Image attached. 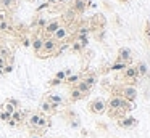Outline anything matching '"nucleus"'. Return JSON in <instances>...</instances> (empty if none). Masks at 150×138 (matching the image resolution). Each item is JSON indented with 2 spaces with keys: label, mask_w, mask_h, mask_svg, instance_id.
Returning a JSON list of instances; mask_svg holds the SVG:
<instances>
[{
  "label": "nucleus",
  "mask_w": 150,
  "mask_h": 138,
  "mask_svg": "<svg viewBox=\"0 0 150 138\" xmlns=\"http://www.w3.org/2000/svg\"><path fill=\"white\" fill-rule=\"evenodd\" d=\"M57 47H58V43L52 37H45L44 39V45H42V51L37 56H49V55H52L57 50Z\"/></svg>",
  "instance_id": "nucleus-1"
},
{
  "label": "nucleus",
  "mask_w": 150,
  "mask_h": 138,
  "mask_svg": "<svg viewBox=\"0 0 150 138\" xmlns=\"http://www.w3.org/2000/svg\"><path fill=\"white\" fill-rule=\"evenodd\" d=\"M89 109H91L94 114H103V112L107 111V103H105L102 98H95V99L91 101Z\"/></svg>",
  "instance_id": "nucleus-2"
},
{
  "label": "nucleus",
  "mask_w": 150,
  "mask_h": 138,
  "mask_svg": "<svg viewBox=\"0 0 150 138\" xmlns=\"http://www.w3.org/2000/svg\"><path fill=\"white\" fill-rule=\"evenodd\" d=\"M121 96H123V99L132 103L134 99L137 98V88H136V87H132V85H126L123 90H121Z\"/></svg>",
  "instance_id": "nucleus-3"
},
{
  "label": "nucleus",
  "mask_w": 150,
  "mask_h": 138,
  "mask_svg": "<svg viewBox=\"0 0 150 138\" xmlns=\"http://www.w3.org/2000/svg\"><path fill=\"white\" fill-rule=\"evenodd\" d=\"M62 26V22H60V19H50V21H47V24H45V27L42 29L44 31V34L47 35V37H52L53 35V32L57 31V29Z\"/></svg>",
  "instance_id": "nucleus-4"
},
{
  "label": "nucleus",
  "mask_w": 150,
  "mask_h": 138,
  "mask_svg": "<svg viewBox=\"0 0 150 138\" xmlns=\"http://www.w3.org/2000/svg\"><path fill=\"white\" fill-rule=\"evenodd\" d=\"M66 37H68V27H66V26H60V27L53 32V35H52V39L57 42V43L62 42V40H65Z\"/></svg>",
  "instance_id": "nucleus-5"
},
{
  "label": "nucleus",
  "mask_w": 150,
  "mask_h": 138,
  "mask_svg": "<svg viewBox=\"0 0 150 138\" xmlns=\"http://www.w3.org/2000/svg\"><path fill=\"white\" fill-rule=\"evenodd\" d=\"M123 103H124V99L121 95L111 96L110 101H108V108H110V111L111 109H123Z\"/></svg>",
  "instance_id": "nucleus-6"
},
{
  "label": "nucleus",
  "mask_w": 150,
  "mask_h": 138,
  "mask_svg": "<svg viewBox=\"0 0 150 138\" xmlns=\"http://www.w3.org/2000/svg\"><path fill=\"white\" fill-rule=\"evenodd\" d=\"M42 45H44V39L40 37V35H34L33 40H31V47H33V50L36 55H39L40 51H42Z\"/></svg>",
  "instance_id": "nucleus-7"
},
{
  "label": "nucleus",
  "mask_w": 150,
  "mask_h": 138,
  "mask_svg": "<svg viewBox=\"0 0 150 138\" xmlns=\"http://www.w3.org/2000/svg\"><path fill=\"white\" fill-rule=\"evenodd\" d=\"M71 5H73V10H74L76 13H82V11H86V8L89 6V0H73Z\"/></svg>",
  "instance_id": "nucleus-8"
},
{
  "label": "nucleus",
  "mask_w": 150,
  "mask_h": 138,
  "mask_svg": "<svg viewBox=\"0 0 150 138\" xmlns=\"http://www.w3.org/2000/svg\"><path fill=\"white\" fill-rule=\"evenodd\" d=\"M118 60L120 61H124L126 64L131 63V50L127 47H123L118 50Z\"/></svg>",
  "instance_id": "nucleus-9"
},
{
  "label": "nucleus",
  "mask_w": 150,
  "mask_h": 138,
  "mask_svg": "<svg viewBox=\"0 0 150 138\" xmlns=\"http://www.w3.org/2000/svg\"><path fill=\"white\" fill-rule=\"evenodd\" d=\"M45 101H49V103H50V104H52L55 109L58 108L60 104H63V98H62L60 95H49V96H47Z\"/></svg>",
  "instance_id": "nucleus-10"
},
{
  "label": "nucleus",
  "mask_w": 150,
  "mask_h": 138,
  "mask_svg": "<svg viewBox=\"0 0 150 138\" xmlns=\"http://www.w3.org/2000/svg\"><path fill=\"white\" fill-rule=\"evenodd\" d=\"M40 117H42V114H39V112H33V114L29 116V119H28V124H29V127L37 128V125H39Z\"/></svg>",
  "instance_id": "nucleus-11"
},
{
  "label": "nucleus",
  "mask_w": 150,
  "mask_h": 138,
  "mask_svg": "<svg viewBox=\"0 0 150 138\" xmlns=\"http://www.w3.org/2000/svg\"><path fill=\"white\" fill-rule=\"evenodd\" d=\"M118 125H120V127H123V128H129V127H134V125H136V119L134 117H124V119H121L120 122H118Z\"/></svg>",
  "instance_id": "nucleus-12"
},
{
  "label": "nucleus",
  "mask_w": 150,
  "mask_h": 138,
  "mask_svg": "<svg viewBox=\"0 0 150 138\" xmlns=\"http://www.w3.org/2000/svg\"><path fill=\"white\" fill-rule=\"evenodd\" d=\"M137 77V71H136V66H127L126 69H124V79L127 80H132Z\"/></svg>",
  "instance_id": "nucleus-13"
},
{
  "label": "nucleus",
  "mask_w": 150,
  "mask_h": 138,
  "mask_svg": "<svg viewBox=\"0 0 150 138\" xmlns=\"http://www.w3.org/2000/svg\"><path fill=\"white\" fill-rule=\"evenodd\" d=\"M11 29H13V27H11V24L8 22V19L2 15V16H0V32H10Z\"/></svg>",
  "instance_id": "nucleus-14"
},
{
  "label": "nucleus",
  "mask_w": 150,
  "mask_h": 138,
  "mask_svg": "<svg viewBox=\"0 0 150 138\" xmlns=\"http://www.w3.org/2000/svg\"><path fill=\"white\" fill-rule=\"evenodd\" d=\"M136 71H137V76H147V72H149V67H147V64L144 63V61H139L136 66Z\"/></svg>",
  "instance_id": "nucleus-15"
},
{
  "label": "nucleus",
  "mask_w": 150,
  "mask_h": 138,
  "mask_svg": "<svg viewBox=\"0 0 150 138\" xmlns=\"http://www.w3.org/2000/svg\"><path fill=\"white\" fill-rule=\"evenodd\" d=\"M69 96H71V99L73 101H78V99H81V98H84V93L82 92H79L78 90V87H73L71 88V92H69Z\"/></svg>",
  "instance_id": "nucleus-16"
},
{
  "label": "nucleus",
  "mask_w": 150,
  "mask_h": 138,
  "mask_svg": "<svg viewBox=\"0 0 150 138\" xmlns=\"http://www.w3.org/2000/svg\"><path fill=\"white\" fill-rule=\"evenodd\" d=\"M2 6L5 10H15L18 6V0H2Z\"/></svg>",
  "instance_id": "nucleus-17"
},
{
  "label": "nucleus",
  "mask_w": 150,
  "mask_h": 138,
  "mask_svg": "<svg viewBox=\"0 0 150 138\" xmlns=\"http://www.w3.org/2000/svg\"><path fill=\"white\" fill-rule=\"evenodd\" d=\"M24 116H26V114H24L23 111L16 109V111H15L13 114H11V120H13V122H16V124H21V120L24 119Z\"/></svg>",
  "instance_id": "nucleus-18"
},
{
  "label": "nucleus",
  "mask_w": 150,
  "mask_h": 138,
  "mask_svg": "<svg viewBox=\"0 0 150 138\" xmlns=\"http://www.w3.org/2000/svg\"><path fill=\"white\" fill-rule=\"evenodd\" d=\"M40 109H42L44 112H47V114H52V112H55V108H53V106L50 104L49 101H45V99L40 103Z\"/></svg>",
  "instance_id": "nucleus-19"
},
{
  "label": "nucleus",
  "mask_w": 150,
  "mask_h": 138,
  "mask_svg": "<svg viewBox=\"0 0 150 138\" xmlns=\"http://www.w3.org/2000/svg\"><path fill=\"white\" fill-rule=\"evenodd\" d=\"M76 87H78V90H79V92H82L84 95H87V93L91 92V88H92V87H91V85H87V83H86L84 80H79Z\"/></svg>",
  "instance_id": "nucleus-20"
},
{
  "label": "nucleus",
  "mask_w": 150,
  "mask_h": 138,
  "mask_svg": "<svg viewBox=\"0 0 150 138\" xmlns=\"http://www.w3.org/2000/svg\"><path fill=\"white\" fill-rule=\"evenodd\" d=\"M126 67H127V64L124 63V61H120V60H116V61L113 63V66H111V69H113V71H124Z\"/></svg>",
  "instance_id": "nucleus-21"
},
{
  "label": "nucleus",
  "mask_w": 150,
  "mask_h": 138,
  "mask_svg": "<svg viewBox=\"0 0 150 138\" xmlns=\"http://www.w3.org/2000/svg\"><path fill=\"white\" fill-rule=\"evenodd\" d=\"M2 111L8 112V114H13V112L16 111V108H15L13 104H10V103H8V101H5L4 104H2Z\"/></svg>",
  "instance_id": "nucleus-22"
},
{
  "label": "nucleus",
  "mask_w": 150,
  "mask_h": 138,
  "mask_svg": "<svg viewBox=\"0 0 150 138\" xmlns=\"http://www.w3.org/2000/svg\"><path fill=\"white\" fill-rule=\"evenodd\" d=\"M76 42H79L81 47L86 48V47H87V43H89V39H87V35H76Z\"/></svg>",
  "instance_id": "nucleus-23"
},
{
  "label": "nucleus",
  "mask_w": 150,
  "mask_h": 138,
  "mask_svg": "<svg viewBox=\"0 0 150 138\" xmlns=\"http://www.w3.org/2000/svg\"><path fill=\"white\" fill-rule=\"evenodd\" d=\"M45 24H47V19L42 18V16H39V18L34 21V26H36V27H39V29H44V27H45Z\"/></svg>",
  "instance_id": "nucleus-24"
},
{
  "label": "nucleus",
  "mask_w": 150,
  "mask_h": 138,
  "mask_svg": "<svg viewBox=\"0 0 150 138\" xmlns=\"http://www.w3.org/2000/svg\"><path fill=\"white\" fill-rule=\"evenodd\" d=\"M79 80H81V76H79V74H71L69 77H66L65 82H68V83H78Z\"/></svg>",
  "instance_id": "nucleus-25"
},
{
  "label": "nucleus",
  "mask_w": 150,
  "mask_h": 138,
  "mask_svg": "<svg viewBox=\"0 0 150 138\" xmlns=\"http://www.w3.org/2000/svg\"><path fill=\"white\" fill-rule=\"evenodd\" d=\"M94 22H95V24H100V27H103L107 21H105L103 15H100V13H98V15H95V16H94Z\"/></svg>",
  "instance_id": "nucleus-26"
},
{
  "label": "nucleus",
  "mask_w": 150,
  "mask_h": 138,
  "mask_svg": "<svg viewBox=\"0 0 150 138\" xmlns=\"http://www.w3.org/2000/svg\"><path fill=\"white\" fill-rule=\"evenodd\" d=\"M10 50L8 48H5V47H0V56L4 58V60H7L8 61V58H10Z\"/></svg>",
  "instance_id": "nucleus-27"
},
{
  "label": "nucleus",
  "mask_w": 150,
  "mask_h": 138,
  "mask_svg": "<svg viewBox=\"0 0 150 138\" xmlns=\"http://www.w3.org/2000/svg\"><path fill=\"white\" fill-rule=\"evenodd\" d=\"M89 31H91L89 27H86V26H81V27H78V31H76V35H87Z\"/></svg>",
  "instance_id": "nucleus-28"
},
{
  "label": "nucleus",
  "mask_w": 150,
  "mask_h": 138,
  "mask_svg": "<svg viewBox=\"0 0 150 138\" xmlns=\"http://www.w3.org/2000/svg\"><path fill=\"white\" fill-rule=\"evenodd\" d=\"M82 80H84L87 85H91V87H94V83H95V77H94V76H86Z\"/></svg>",
  "instance_id": "nucleus-29"
},
{
  "label": "nucleus",
  "mask_w": 150,
  "mask_h": 138,
  "mask_svg": "<svg viewBox=\"0 0 150 138\" xmlns=\"http://www.w3.org/2000/svg\"><path fill=\"white\" fill-rule=\"evenodd\" d=\"M0 119L4 122H8L11 119V114H8V112H5V111H0Z\"/></svg>",
  "instance_id": "nucleus-30"
},
{
  "label": "nucleus",
  "mask_w": 150,
  "mask_h": 138,
  "mask_svg": "<svg viewBox=\"0 0 150 138\" xmlns=\"http://www.w3.org/2000/svg\"><path fill=\"white\" fill-rule=\"evenodd\" d=\"M55 79H58V80H62V82H65V80H66V74H65V71H58V72L55 74Z\"/></svg>",
  "instance_id": "nucleus-31"
},
{
  "label": "nucleus",
  "mask_w": 150,
  "mask_h": 138,
  "mask_svg": "<svg viewBox=\"0 0 150 138\" xmlns=\"http://www.w3.org/2000/svg\"><path fill=\"white\" fill-rule=\"evenodd\" d=\"M71 50H73V51H81V50H82L81 43H79V42H73V45H71Z\"/></svg>",
  "instance_id": "nucleus-32"
},
{
  "label": "nucleus",
  "mask_w": 150,
  "mask_h": 138,
  "mask_svg": "<svg viewBox=\"0 0 150 138\" xmlns=\"http://www.w3.org/2000/svg\"><path fill=\"white\" fill-rule=\"evenodd\" d=\"M11 71H13V64H11V63L5 64V67H4V74H8V72H11Z\"/></svg>",
  "instance_id": "nucleus-33"
},
{
  "label": "nucleus",
  "mask_w": 150,
  "mask_h": 138,
  "mask_svg": "<svg viewBox=\"0 0 150 138\" xmlns=\"http://www.w3.org/2000/svg\"><path fill=\"white\" fill-rule=\"evenodd\" d=\"M7 101L10 103V104H13V106H15V108H16V109H18V106H20V101H18V99H15V98H8Z\"/></svg>",
  "instance_id": "nucleus-34"
},
{
  "label": "nucleus",
  "mask_w": 150,
  "mask_h": 138,
  "mask_svg": "<svg viewBox=\"0 0 150 138\" xmlns=\"http://www.w3.org/2000/svg\"><path fill=\"white\" fill-rule=\"evenodd\" d=\"M60 83H62V80H58V79H55V77H53V79L49 82V85L50 87H55V85H60Z\"/></svg>",
  "instance_id": "nucleus-35"
},
{
  "label": "nucleus",
  "mask_w": 150,
  "mask_h": 138,
  "mask_svg": "<svg viewBox=\"0 0 150 138\" xmlns=\"http://www.w3.org/2000/svg\"><path fill=\"white\" fill-rule=\"evenodd\" d=\"M145 34L150 37V21H147V22H145Z\"/></svg>",
  "instance_id": "nucleus-36"
},
{
  "label": "nucleus",
  "mask_w": 150,
  "mask_h": 138,
  "mask_svg": "<svg viewBox=\"0 0 150 138\" xmlns=\"http://www.w3.org/2000/svg\"><path fill=\"white\" fill-rule=\"evenodd\" d=\"M5 64H8V61H7V60H4V58L0 56V67H4Z\"/></svg>",
  "instance_id": "nucleus-37"
},
{
  "label": "nucleus",
  "mask_w": 150,
  "mask_h": 138,
  "mask_svg": "<svg viewBox=\"0 0 150 138\" xmlns=\"http://www.w3.org/2000/svg\"><path fill=\"white\" fill-rule=\"evenodd\" d=\"M79 120H71V127H79Z\"/></svg>",
  "instance_id": "nucleus-38"
},
{
  "label": "nucleus",
  "mask_w": 150,
  "mask_h": 138,
  "mask_svg": "<svg viewBox=\"0 0 150 138\" xmlns=\"http://www.w3.org/2000/svg\"><path fill=\"white\" fill-rule=\"evenodd\" d=\"M71 72H73L71 69H65V74H66V77H69V76H71Z\"/></svg>",
  "instance_id": "nucleus-39"
},
{
  "label": "nucleus",
  "mask_w": 150,
  "mask_h": 138,
  "mask_svg": "<svg viewBox=\"0 0 150 138\" xmlns=\"http://www.w3.org/2000/svg\"><path fill=\"white\" fill-rule=\"evenodd\" d=\"M31 138H42V137H40V135H37V133H36V135H33V137H31Z\"/></svg>",
  "instance_id": "nucleus-40"
},
{
  "label": "nucleus",
  "mask_w": 150,
  "mask_h": 138,
  "mask_svg": "<svg viewBox=\"0 0 150 138\" xmlns=\"http://www.w3.org/2000/svg\"><path fill=\"white\" fill-rule=\"evenodd\" d=\"M129 0H120V3H127Z\"/></svg>",
  "instance_id": "nucleus-41"
},
{
  "label": "nucleus",
  "mask_w": 150,
  "mask_h": 138,
  "mask_svg": "<svg viewBox=\"0 0 150 138\" xmlns=\"http://www.w3.org/2000/svg\"><path fill=\"white\" fill-rule=\"evenodd\" d=\"M0 5H2V0H0Z\"/></svg>",
  "instance_id": "nucleus-42"
},
{
  "label": "nucleus",
  "mask_w": 150,
  "mask_h": 138,
  "mask_svg": "<svg viewBox=\"0 0 150 138\" xmlns=\"http://www.w3.org/2000/svg\"><path fill=\"white\" fill-rule=\"evenodd\" d=\"M0 47H2V43H0Z\"/></svg>",
  "instance_id": "nucleus-43"
},
{
  "label": "nucleus",
  "mask_w": 150,
  "mask_h": 138,
  "mask_svg": "<svg viewBox=\"0 0 150 138\" xmlns=\"http://www.w3.org/2000/svg\"><path fill=\"white\" fill-rule=\"evenodd\" d=\"M42 138H44V137H42Z\"/></svg>",
  "instance_id": "nucleus-44"
}]
</instances>
